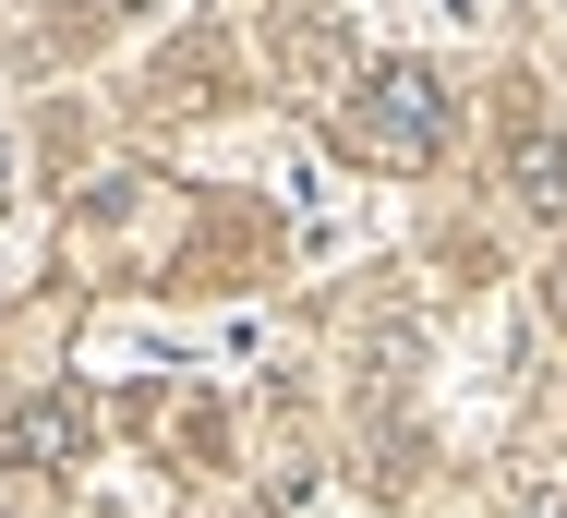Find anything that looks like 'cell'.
<instances>
[{
  "instance_id": "1",
  "label": "cell",
  "mask_w": 567,
  "mask_h": 518,
  "mask_svg": "<svg viewBox=\"0 0 567 518\" xmlns=\"http://www.w3.org/2000/svg\"><path fill=\"white\" fill-rule=\"evenodd\" d=\"M458 133V97L435 61H374L362 73V97L339 108V145L350 157H374V169H435Z\"/></svg>"
},
{
  "instance_id": "2",
  "label": "cell",
  "mask_w": 567,
  "mask_h": 518,
  "mask_svg": "<svg viewBox=\"0 0 567 518\" xmlns=\"http://www.w3.org/2000/svg\"><path fill=\"white\" fill-rule=\"evenodd\" d=\"M85 446H97V411H85L73 386H61V398H24V411H12V470H73Z\"/></svg>"
},
{
  "instance_id": "3",
  "label": "cell",
  "mask_w": 567,
  "mask_h": 518,
  "mask_svg": "<svg viewBox=\"0 0 567 518\" xmlns=\"http://www.w3.org/2000/svg\"><path fill=\"white\" fill-rule=\"evenodd\" d=\"M507 194H519V217H567V145L556 133H519L507 145Z\"/></svg>"
},
{
  "instance_id": "4",
  "label": "cell",
  "mask_w": 567,
  "mask_h": 518,
  "mask_svg": "<svg viewBox=\"0 0 567 518\" xmlns=\"http://www.w3.org/2000/svg\"><path fill=\"white\" fill-rule=\"evenodd\" d=\"M507 518H567V495H556V483H544V495H519V507H507Z\"/></svg>"
},
{
  "instance_id": "5",
  "label": "cell",
  "mask_w": 567,
  "mask_h": 518,
  "mask_svg": "<svg viewBox=\"0 0 567 518\" xmlns=\"http://www.w3.org/2000/svg\"><path fill=\"white\" fill-rule=\"evenodd\" d=\"M556 325H567V266H556Z\"/></svg>"
},
{
  "instance_id": "6",
  "label": "cell",
  "mask_w": 567,
  "mask_h": 518,
  "mask_svg": "<svg viewBox=\"0 0 567 518\" xmlns=\"http://www.w3.org/2000/svg\"><path fill=\"white\" fill-rule=\"evenodd\" d=\"M0 194H12V145H0Z\"/></svg>"
}]
</instances>
